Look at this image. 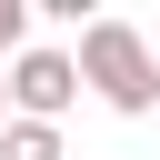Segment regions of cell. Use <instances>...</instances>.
I'll return each instance as SVG.
<instances>
[{
  "label": "cell",
  "mask_w": 160,
  "mask_h": 160,
  "mask_svg": "<svg viewBox=\"0 0 160 160\" xmlns=\"http://www.w3.org/2000/svg\"><path fill=\"white\" fill-rule=\"evenodd\" d=\"M80 80H90L120 120L160 110V60H150V40H140L130 20H90V30H80Z\"/></svg>",
  "instance_id": "6da1fadb"
},
{
  "label": "cell",
  "mask_w": 160,
  "mask_h": 160,
  "mask_svg": "<svg viewBox=\"0 0 160 160\" xmlns=\"http://www.w3.org/2000/svg\"><path fill=\"white\" fill-rule=\"evenodd\" d=\"M70 100H80V60L70 50H20L10 60V120H50L60 130Z\"/></svg>",
  "instance_id": "7a4b0ae2"
},
{
  "label": "cell",
  "mask_w": 160,
  "mask_h": 160,
  "mask_svg": "<svg viewBox=\"0 0 160 160\" xmlns=\"http://www.w3.org/2000/svg\"><path fill=\"white\" fill-rule=\"evenodd\" d=\"M0 160H60V130L50 120H10L0 130Z\"/></svg>",
  "instance_id": "3957f363"
},
{
  "label": "cell",
  "mask_w": 160,
  "mask_h": 160,
  "mask_svg": "<svg viewBox=\"0 0 160 160\" xmlns=\"http://www.w3.org/2000/svg\"><path fill=\"white\" fill-rule=\"evenodd\" d=\"M20 30H30V0H0V60H20Z\"/></svg>",
  "instance_id": "277c9868"
},
{
  "label": "cell",
  "mask_w": 160,
  "mask_h": 160,
  "mask_svg": "<svg viewBox=\"0 0 160 160\" xmlns=\"http://www.w3.org/2000/svg\"><path fill=\"white\" fill-rule=\"evenodd\" d=\"M0 130H10V70H0Z\"/></svg>",
  "instance_id": "5b68a950"
}]
</instances>
